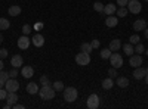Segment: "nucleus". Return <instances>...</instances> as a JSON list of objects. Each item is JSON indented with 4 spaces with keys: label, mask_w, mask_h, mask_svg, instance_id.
Returning <instances> with one entry per match:
<instances>
[{
    "label": "nucleus",
    "mask_w": 148,
    "mask_h": 109,
    "mask_svg": "<svg viewBox=\"0 0 148 109\" xmlns=\"http://www.w3.org/2000/svg\"><path fill=\"white\" fill-rule=\"evenodd\" d=\"M55 89L49 84V86H42V89L39 90V94L43 100H52L55 97Z\"/></svg>",
    "instance_id": "obj_1"
},
{
    "label": "nucleus",
    "mask_w": 148,
    "mask_h": 109,
    "mask_svg": "<svg viewBox=\"0 0 148 109\" xmlns=\"http://www.w3.org/2000/svg\"><path fill=\"white\" fill-rule=\"evenodd\" d=\"M77 96H79V91H77L76 87H65V89H64V99H65L68 103L76 102Z\"/></svg>",
    "instance_id": "obj_2"
},
{
    "label": "nucleus",
    "mask_w": 148,
    "mask_h": 109,
    "mask_svg": "<svg viewBox=\"0 0 148 109\" xmlns=\"http://www.w3.org/2000/svg\"><path fill=\"white\" fill-rule=\"evenodd\" d=\"M76 64L80 65V66H86L90 64V53H84V52H80L76 55Z\"/></svg>",
    "instance_id": "obj_3"
},
{
    "label": "nucleus",
    "mask_w": 148,
    "mask_h": 109,
    "mask_svg": "<svg viewBox=\"0 0 148 109\" xmlns=\"http://www.w3.org/2000/svg\"><path fill=\"white\" fill-rule=\"evenodd\" d=\"M110 64L114 68H121L123 66V56L117 52H113L111 56H110Z\"/></svg>",
    "instance_id": "obj_4"
},
{
    "label": "nucleus",
    "mask_w": 148,
    "mask_h": 109,
    "mask_svg": "<svg viewBox=\"0 0 148 109\" xmlns=\"http://www.w3.org/2000/svg\"><path fill=\"white\" fill-rule=\"evenodd\" d=\"M126 7H127V10L130 12V14H135V15H138L142 10V5L139 3V0H129Z\"/></svg>",
    "instance_id": "obj_5"
},
{
    "label": "nucleus",
    "mask_w": 148,
    "mask_h": 109,
    "mask_svg": "<svg viewBox=\"0 0 148 109\" xmlns=\"http://www.w3.org/2000/svg\"><path fill=\"white\" fill-rule=\"evenodd\" d=\"M86 106H88L89 109H98V106H99V96L90 94L88 97V102H86Z\"/></svg>",
    "instance_id": "obj_6"
},
{
    "label": "nucleus",
    "mask_w": 148,
    "mask_h": 109,
    "mask_svg": "<svg viewBox=\"0 0 148 109\" xmlns=\"http://www.w3.org/2000/svg\"><path fill=\"white\" fill-rule=\"evenodd\" d=\"M5 89H6L8 91H18V89H19L18 80H16V78H9V80L5 83Z\"/></svg>",
    "instance_id": "obj_7"
},
{
    "label": "nucleus",
    "mask_w": 148,
    "mask_h": 109,
    "mask_svg": "<svg viewBox=\"0 0 148 109\" xmlns=\"http://www.w3.org/2000/svg\"><path fill=\"white\" fill-rule=\"evenodd\" d=\"M30 44H31V40L28 39V35H21L18 39V47L21 50H27L30 47Z\"/></svg>",
    "instance_id": "obj_8"
},
{
    "label": "nucleus",
    "mask_w": 148,
    "mask_h": 109,
    "mask_svg": "<svg viewBox=\"0 0 148 109\" xmlns=\"http://www.w3.org/2000/svg\"><path fill=\"white\" fill-rule=\"evenodd\" d=\"M129 64H130L132 68H138V66H141V64H142V56L138 55V53L129 56Z\"/></svg>",
    "instance_id": "obj_9"
},
{
    "label": "nucleus",
    "mask_w": 148,
    "mask_h": 109,
    "mask_svg": "<svg viewBox=\"0 0 148 109\" xmlns=\"http://www.w3.org/2000/svg\"><path fill=\"white\" fill-rule=\"evenodd\" d=\"M22 64H24V59H22L21 55H15V56L10 58V65L14 68H21Z\"/></svg>",
    "instance_id": "obj_10"
},
{
    "label": "nucleus",
    "mask_w": 148,
    "mask_h": 109,
    "mask_svg": "<svg viewBox=\"0 0 148 109\" xmlns=\"http://www.w3.org/2000/svg\"><path fill=\"white\" fill-rule=\"evenodd\" d=\"M21 75L24 77V78H31L33 75H34V69L31 68V66H21Z\"/></svg>",
    "instance_id": "obj_11"
},
{
    "label": "nucleus",
    "mask_w": 148,
    "mask_h": 109,
    "mask_svg": "<svg viewBox=\"0 0 148 109\" xmlns=\"http://www.w3.org/2000/svg\"><path fill=\"white\" fill-rule=\"evenodd\" d=\"M31 43H33L36 47H42V46L45 44V37H43V35H42L40 32H37V34L34 35V37L31 39Z\"/></svg>",
    "instance_id": "obj_12"
},
{
    "label": "nucleus",
    "mask_w": 148,
    "mask_h": 109,
    "mask_svg": "<svg viewBox=\"0 0 148 109\" xmlns=\"http://www.w3.org/2000/svg\"><path fill=\"white\" fill-rule=\"evenodd\" d=\"M116 10H117V6H116L114 3H108V5H104V10H102V14H105L107 16H110V15L116 14Z\"/></svg>",
    "instance_id": "obj_13"
},
{
    "label": "nucleus",
    "mask_w": 148,
    "mask_h": 109,
    "mask_svg": "<svg viewBox=\"0 0 148 109\" xmlns=\"http://www.w3.org/2000/svg\"><path fill=\"white\" fill-rule=\"evenodd\" d=\"M117 24H119V18H117V16H113V15L107 16V19H105V25H107L108 28H114Z\"/></svg>",
    "instance_id": "obj_14"
},
{
    "label": "nucleus",
    "mask_w": 148,
    "mask_h": 109,
    "mask_svg": "<svg viewBox=\"0 0 148 109\" xmlns=\"http://www.w3.org/2000/svg\"><path fill=\"white\" fill-rule=\"evenodd\" d=\"M108 49H110L111 52H119V50L121 49V41H120L119 39L111 40V41H110V47H108Z\"/></svg>",
    "instance_id": "obj_15"
},
{
    "label": "nucleus",
    "mask_w": 148,
    "mask_h": 109,
    "mask_svg": "<svg viewBox=\"0 0 148 109\" xmlns=\"http://www.w3.org/2000/svg\"><path fill=\"white\" fill-rule=\"evenodd\" d=\"M147 28V22L144 19H136L133 22V30L135 31H144Z\"/></svg>",
    "instance_id": "obj_16"
},
{
    "label": "nucleus",
    "mask_w": 148,
    "mask_h": 109,
    "mask_svg": "<svg viewBox=\"0 0 148 109\" xmlns=\"http://www.w3.org/2000/svg\"><path fill=\"white\" fill-rule=\"evenodd\" d=\"M18 94H16V91H9L8 93V97H6V102H8V105H15L16 102H18Z\"/></svg>",
    "instance_id": "obj_17"
},
{
    "label": "nucleus",
    "mask_w": 148,
    "mask_h": 109,
    "mask_svg": "<svg viewBox=\"0 0 148 109\" xmlns=\"http://www.w3.org/2000/svg\"><path fill=\"white\" fill-rule=\"evenodd\" d=\"M144 77H145V68H142V66L135 68V71H133V78H135V80H142Z\"/></svg>",
    "instance_id": "obj_18"
},
{
    "label": "nucleus",
    "mask_w": 148,
    "mask_h": 109,
    "mask_svg": "<svg viewBox=\"0 0 148 109\" xmlns=\"http://www.w3.org/2000/svg\"><path fill=\"white\" fill-rule=\"evenodd\" d=\"M121 49H123V52H125V55H127V56H132V55H133V52H135V47H133V44H132V43H126V44H123V46H121Z\"/></svg>",
    "instance_id": "obj_19"
},
{
    "label": "nucleus",
    "mask_w": 148,
    "mask_h": 109,
    "mask_svg": "<svg viewBox=\"0 0 148 109\" xmlns=\"http://www.w3.org/2000/svg\"><path fill=\"white\" fill-rule=\"evenodd\" d=\"M9 15L10 16H18V15H21V12H22V9L18 6V5H12L10 7H9Z\"/></svg>",
    "instance_id": "obj_20"
},
{
    "label": "nucleus",
    "mask_w": 148,
    "mask_h": 109,
    "mask_svg": "<svg viewBox=\"0 0 148 109\" xmlns=\"http://www.w3.org/2000/svg\"><path fill=\"white\" fill-rule=\"evenodd\" d=\"M27 93H30V94H36V93H39V86H37L36 83H28L27 84Z\"/></svg>",
    "instance_id": "obj_21"
},
{
    "label": "nucleus",
    "mask_w": 148,
    "mask_h": 109,
    "mask_svg": "<svg viewBox=\"0 0 148 109\" xmlns=\"http://www.w3.org/2000/svg\"><path fill=\"white\" fill-rule=\"evenodd\" d=\"M116 83H117V86L121 87V89H126L129 86V80L126 77H117V81Z\"/></svg>",
    "instance_id": "obj_22"
},
{
    "label": "nucleus",
    "mask_w": 148,
    "mask_h": 109,
    "mask_svg": "<svg viewBox=\"0 0 148 109\" xmlns=\"http://www.w3.org/2000/svg\"><path fill=\"white\" fill-rule=\"evenodd\" d=\"M113 86H114V81H113V78H111V77H108V78H105L102 81V87L105 90H111V89H113Z\"/></svg>",
    "instance_id": "obj_23"
},
{
    "label": "nucleus",
    "mask_w": 148,
    "mask_h": 109,
    "mask_svg": "<svg viewBox=\"0 0 148 109\" xmlns=\"http://www.w3.org/2000/svg\"><path fill=\"white\" fill-rule=\"evenodd\" d=\"M116 14H117V16H120V18H125V16L129 14V10H127L126 6H120V7H117Z\"/></svg>",
    "instance_id": "obj_24"
},
{
    "label": "nucleus",
    "mask_w": 148,
    "mask_h": 109,
    "mask_svg": "<svg viewBox=\"0 0 148 109\" xmlns=\"http://www.w3.org/2000/svg\"><path fill=\"white\" fill-rule=\"evenodd\" d=\"M10 27V22L6 18H0V31H5Z\"/></svg>",
    "instance_id": "obj_25"
},
{
    "label": "nucleus",
    "mask_w": 148,
    "mask_h": 109,
    "mask_svg": "<svg viewBox=\"0 0 148 109\" xmlns=\"http://www.w3.org/2000/svg\"><path fill=\"white\" fill-rule=\"evenodd\" d=\"M93 50V47H92V44L90 43H83L82 46H80V52H84V53H90Z\"/></svg>",
    "instance_id": "obj_26"
},
{
    "label": "nucleus",
    "mask_w": 148,
    "mask_h": 109,
    "mask_svg": "<svg viewBox=\"0 0 148 109\" xmlns=\"http://www.w3.org/2000/svg\"><path fill=\"white\" fill-rule=\"evenodd\" d=\"M129 43H132L133 46L138 44V43H141V37H139L138 34H133V35H130V37H129Z\"/></svg>",
    "instance_id": "obj_27"
},
{
    "label": "nucleus",
    "mask_w": 148,
    "mask_h": 109,
    "mask_svg": "<svg viewBox=\"0 0 148 109\" xmlns=\"http://www.w3.org/2000/svg\"><path fill=\"white\" fill-rule=\"evenodd\" d=\"M52 87L55 89V91H62L64 90V84H62V81H55L52 84Z\"/></svg>",
    "instance_id": "obj_28"
},
{
    "label": "nucleus",
    "mask_w": 148,
    "mask_h": 109,
    "mask_svg": "<svg viewBox=\"0 0 148 109\" xmlns=\"http://www.w3.org/2000/svg\"><path fill=\"white\" fill-rule=\"evenodd\" d=\"M21 30H22V34H24V35H28V34L33 31V27L30 25V24H25V25H22Z\"/></svg>",
    "instance_id": "obj_29"
},
{
    "label": "nucleus",
    "mask_w": 148,
    "mask_h": 109,
    "mask_svg": "<svg viewBox=\"0 0 148 109\" xmlns=\"http://www.w3.org/2000/svg\"><path fill=\"white\" fill-rule=\"evenodd\" d=\"M111 53H113V52H111L108 47H107V49H102V50H101V58H102V59H110Z\"/></svg>",
    "instance_id": "obj_30"
},
{
    "label": "nucleus",
    "mask_w": 148,
    "mask_h": 109,
    "mask_svg": "<svg viewBox=\"0 0 148 109\" xmlns=\"http://www.w3.org/2000/svg\"><path fill=\"white\" fill-rule=\"evenodd\" d=\"M135 52H136L138 55L144 53V52H145V47H144V44H142V43H138V44H135Z\"/></svg>",
    "instance_id": "obj_31"
},
{
    "label": "nucleus",
    "mask_w": 148,
    "mask_h": 109,
    "mask_svg": "<svg viewBox=\"0 0 148 109\" xmlns=\"http://www.w3.org/2000/svg\"><path fill=\"white\" fill-rule=\"evenodd\" d=\"M9 78H10V77H9V72H6L5 69H2V71H0V80L6 83Z\"/></svg>",
    "instance_id": "obj_32"
},
{
    "label": "nucleus",
    "mask_w": 148,
    "mask_h": 109,
    "mask_svg": "<svg viewBox=\"0 0 148 109\" xmlns=\"http://www.w3.org/2000/svg\"><path fill=\"white\" fill-rule=\"evenodd\" d=\"M43 27H45V24H43L42 21H39V22H36L34 25H33V30H36L37 32H39V31H42V30H43Z\"/></svg>",
    "instance_id": "obj_33"
},
{
    "label": "nucleus",
    "mask_w": 148,
    "mask_h": 109,
    "mask_svg": "<svg viewBox=\"0 0 148 109\" xmlns=\"http://www.w3.org/2000/svg\"><path fill=\"white\" fill-rule=\"evenodd\" d=\"M93 9H95L96 12H102V10H104V5H102L101 2H95V3H93Z\"/></svg>",
    "instance_id": "obj_34"
},
{
    "label": "nucleus",
    "mask_w": 148,
    "mask_h": 109,
    "mask_svg": "<svg viewBox=\"0 0 148 109\" xmlns=\"http://www.w3.org/2000/svg\"><path fill=\"white\" fill-rule=\"evenodd\" d=\"M108 75H110L111 78H116V77H117V68L111 66V68L108 69Z\"/></svg>",
    "instance_id": "obj_35"
},
{
    "label": "nucleus",
    "mask_w": 148,
    "mask_h": 109,
    "mask_svg": "<svg viewBox=\"0 0 148 109\" xmlns=\"http://www.w3.org/2000/svg\"><path fill=\"white\" fill-rule=\"evenodd\" d=\"M8 90L3 87V89H0V100H6V97H8Z\"/></svg>",
    "instance_id": "obj_36"
},
{
    "label": "nucleus",
    "mask_w": 148,
    "mask_h": 109,
    "mask_svg": "<svg viewBox=\"0 0 148 109\" xmlns=\"http://www.w3.org/2000/svg\"><path fill=\"white\" fill-rule=\"evenodd\" d=\"M40 84H42V86H49V84H51L47 75H42V77H40Z\"/></svg>",
    "instance_id": "obj_37"
},
{
    "label": "nucleus",
    "mask_w": 148,
    "mask_h": 109,
    "mask_svg": "<svg viewBox=\"0 0 148 109\" xmlns=\"http://www.w3.org/2000/svg\"><path fill=\"white\" fill-rule=\"evenodd\" d=\"M16 75H18V68H14V69L9 72V77L10 78H16Z\"/></svg>",
    "instance_id": "obj_38"
},
{
    "label": "nucleus",
    "mask_w": 148,
    "mask_h": 109,
    "mask_svg": "<svg viewBox=\"0 0 148 109\" xmlns=\"http://www.w3.org/2000/svg\"><path fill=\"white\" fill-rule=\"evenodd\" d=\"M8 55H9V52H8L6 49H0V59L8 58Z\"/></svg>",
    "instance_id": "obj_39"
},
{
    "label": "nucleus",
    "mask_w": 148,
    "mask_h": 109,
    "mask_svg": "<svg viewBox=\"0 0 148 109\" xmlns=\"http://www.w3.org/2000/svg\"><path fill=\"white\" fill-rule=\"evenodd\" d=\"M90 44H92V47H93V49H98V47L101 46L99 40H92V41H90Z\"/></svg>",
    "instance_id": "obj_40"
},
{
    "label": "nucleus",
    "mask_w": 148,
    "mask_h": 109,
    "mask_svg": "<svg viewBox=\"0 0 148 109\" xmlns=\"http://www.w3.org/2000/svg\"><path fill=\"white\" fill-rule=\"evenodd\" d=\"M127 3H129V0H117L116 5H119V6H127Z\"/></svg>",
    "instance_id": "obj_41"
},
{
    "label": "nucleus",
    "mask_w": 148,
    "mask_h": 109,
    "mask_svg": "<svg viewBox=\"0 0 148 109\" xmlns=\"http://www.w3.org/2000/svg\"><path fill=\"white\" fill-rule=\"evenodd\" d=\"M12 108H14V109H24L25 106H24V105H19V103H15V105H12Z\"/></svg>",
    "instance_id": "obj_42"
},
{
    "label": "nucleus",
    "mask_w": 148,
    "mask_h": 109,
    "mask_svg": "<svg viewBox=\"0 0 148 109\" xmlns=\"http://www.w3.org/2000/svg\"><path fill=\"white\" fill-rule=\"evenodd\" d=\"M3 66H5V64H3V59H0V71L3 69Z\"/></svg>",
    "instance_id": "obj_43"
},
{
    "label": "nucleus",
    "mask_w": 148,
    "mask_h": 109,
    "mask_svg": "<svg viewBox=\"0 0 148 109\" xmlns=\"http://www.w3.org/2000/svg\"><path fill=\"white\" fill-rule=\"evenodd\" d=\"M144 34H145V39L148 40V28H145V30H144Z\"/></svg>",
    "instance_id": "obj_44"
},
{
    "label": "nucleus",
    "mask_w": 148,
    "mask_h": 109,
    "mask_svg": "<svg viewBox=\"0 0 148 109\" xmlns=\"http://www.w3.org/2000/svg\"><path fill=\"white\" fill-rule=\"evenodd\" d=\"M3 87H5V81L0 80V89H3Z\"/></svg>",
    "instance_id": "obj_45"
},
{
    "label": "nucleus",
    "mask_w": 148,
    "mask_h": 109,
    "mask_svg": "<svg viewBox=\"0 0 148 109\" xmlns=\"http://www.w3.org/2000/svg\"><path fill=\"white\" fill-rule=\"evenodd\" d=\"M2 43H3V34L0 32V44H2Z\"/></svg>",
    "instance_id": "obj_46"
},
{
    "label": "nucleus",
    "mask_w": 148,
    "mask_h": 109,
    "mask_svg": "<svg viewBox=\"0 0 148 109\" xmlns=\"http://www.w3.org/2000/svg\"><path fill=\"white\" fill-rule=\"evenodd\" d=\"M144 78H145V83L148 84V74H145V77H144Z\"/></svg>",
    "instance_id": "obj_47"
},
{
    "label": "nucleus",
    "mask_w": 148,
    "mask_h": 109,
    "mask_svg": "<svg viewBox=\"0 0 148 109\" xmlns=\"http://www.w3.org/2000/svg\"><path fill=\"white\" fill-rule=\"evenodd\" d=\"M145 74H148V66L145 68Z\"/></svg>",
    "instance_id": "obj_48"
},
{
    "label": "nucleus",
    "mask_w": 148,
    "mask_h": 109,
    "mask_svg": "<svg viewBox=\"0 0 148 109\" xmlns=\"http://www.w3.org/2000/svg\"><path fill=\"white\" fill-rule=\"evenodd\" d=\"M145 55H147V56H148V49H147V50H145Z\"/></svg>",
    "instance_id": "obj_49"
},
{
    "label": "nucleus",
    "mask_w": 148,
    "mask_h": 109,
    "mask_svg": "<svg viewBox=\"0 0 148 109\" xmlns=\"http://www.w3.org/2000/svg\"><path fill=\"white\" fill-rule=\"evenodd\" d=\"M147 25H148V21H147Z\"/></svg>",
    "instance_id": "obj_50"
},
{
    "label": "nucleus",
    "mask_w": 148,
    "mask_h": 109,
    "mask_svg": "<svg viewBox=\"0 0 148 109\" xmlns=\"http://www.w3.org/2000/svg\"><path fill=\"white\" fill-rule=\"evenodd\" d=\"M145 2H148V0H145Z\"/></svg>",
    "instance_id": "obj_51"
}]
</instances>
